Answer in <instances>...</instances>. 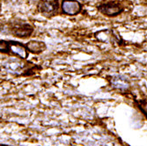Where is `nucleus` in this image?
<instances>
[{"label":"nucleus","instance_id":"10","mask_svg":"<svg viewBox=\"0 0 147 146\" xmlns=\"http://www.w3.org/2000/svg\"><path fill=\"white\" fill-rule=\"evenodd\" d=\"M142 109H143V111H144V113L147 115V102H144V103H143L142 104Z\"/></svg>","mask_w":147,"mask_h":146},{"label":"nucleus","instance_id":"9","mask_svg":"<svg viewBox=\"0 0 147 146\" xmlns=\"http://www.w3.org/2000/svg\"><path fill=\"white\" fill-rule=\"evenodd\" d=\"M9 48V44L4 41H0V51L1 52H7Z\"/></svg>","mask_w":147,"mask_h":146},{"label":"nucleus","instance_id":"6","mask_svg":"<svg viewBox=\"0 0 147 146\" xmlns=\"http://www.w3.org/2000/svg\"><path fill=\"white\" fill-rule=\"evenodd\" d=\"M32 31H33V29L30 28V26L25 25V26H21L16 28L14 29V31H13V34L19 37H26L32 33Z\"/></svg>","mask_w":147,"mask_h":146},{"label":"nucleus","instance_id":"8","mask_svg":"<svg viewBox=\"0 0 147 146\" xmlns=\"http://www.w3.org/2000/svg\"><path fill=\"white\" fill-rule=\"evenodd\" d=\"M8 64V67L9 68H11L12 71H17L19 68H20V67H22V64L23 63H20V62H18V61H11L10 63H7Z\"/></svg>","mask_w":147,"mask_h":146},{"label":"nucleus","instance_id":"4","mask_svg":"<svg viewBox=\"0 0 147 146\" xmlns=\"http://www.w3.org/2000/svg\"><path fill=\"white\" fill-rule=\"evenodd\" d=\"M9 48L13 54L19 56L20 57H21L23 59L26 58V57H28V51H26L25 47L19 44L18 42H10Z\"/></svg>","mask_w":147,"mask_h":146},{"label":"nucleus","instance_id":"5","mask_svg":"<svg viewBox=\"0 0 147 146\" xmlns=\"http://www.w3.org/2000/svg\"><path fill=\"white\" fill-rule=\"evenodd\" d=\"M26 48H28V50H30L32 53L38 54V53L43 51L46 47L44 43L41 42H30L29 43L26 44Z\"/></svg>","mask_w":147,"mask_h":146},{"label":"nucleus","instance_id":"7","mask_svg":"<svg viewBox=\"0 0 147 146\" xmlns=\"http://www.w3.org/2000/svg\"><path fill=\"white\" fill-rule=\"evenodd\" d=\"M112 84H113L114 87H115L117 89H121V90H124L129 87V83L127 82L125 78H123L122 77H114Z\"/></svg>","mask_w":147,"mask_h":146},{"label":"nucleus","instance_id":"3","mask_svg":"<svg viewBox=\"0 0 147 146\" xmlns=\"http://www.w3.org/2000/svg\"><path fill=\"white\" fill-rule=\"evenodd\" d=\"M58 8V3L56 0L52 1H45L40 5V10L42 12L45 14H53L57 11Z\"/></svg>","mask_w":147,"mask_h":146},{"label":"nucleus","instance_id":"1","mask_svg":"<svg viewBox=\"0 0 147 146\" xmlns=\"http://www.w3.org/2000/svg\"><path fill=\"white\" fill-rule=\"evenodd\" d=\"M62 8L63 12L69 15H76L81 10L80 4L74 0H64L62 4Z\"/></svg>","mask_w":147,"mask_h":146},{"label":"nucleus","instance_id":"11","mask_svg":"<svg viewBox=\"0 0 147 146\" xmlns=\"http://www.w3.org/2000/svg\"><path fill=\"white\" fill-rule=\"evenodd\" d=\"M0 11H1V5H0Z\"/></svg>","mask_w":147,"mask_h":146},{"label":"nucleus","instance_id":"2","mask_svg":"<svg viewBox=\"0 0 147 146\" xmlns=\"http://www.w3.org/2000/svg\"><path fill=\"white\" fill-rule=\"evenodd\" d=\"M99 10L108 16H115L122 11L121 6L116 3H108L102 5L99 7Z\"/></svg>","mask_w":147,"mask_h":146}]
</instances>
